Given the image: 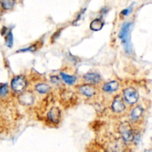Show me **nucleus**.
<instances>
[{
    "instance_id": "obj_1",
    "label": "nucleus",
    "mask_w": 152,
    "mask_h": 152,
    "mask_svg": "<svg viewBox=\"0 0 152 152\" xmlns=\"http://www.w3.org/2000/svg\"><path fill=\"white\" fill-rule=\"evenodd\" d=\"M133 28L132 22H126L123 24L119 34V38L123 45L126 53H131L132 52V45L131 43V32Z\"/></svg>"
},
{
    "instance_id": "obj_2",
    "label": "nucleus",
    "mask_w": 152,
    "mask_h": 152,
    "mask_svg": "<svg viewBox=\"0 0 152 152\" xmlns=\"http://www.w3.org/2000/svg\"><path fill=\"white\" fill-rule=\"evenodd\" d=\"M120 136L125 142H131L133 141L134 133L132 126L128 123H123L119 127Z\"/></svg>"
},
{
    "instance_id": "obj_3",
    "label": "nucleus",
    "mask_w": 152,
    "mask_h": 152,
    "mask_svg": "<svg viewBox=\"0 0 152 152\" xmlns=\"http://www.w3.org/2000/svg\"><path fill=\"white\" fill-rule=\"evenodd\" d=\"M27 84V80L24 76H16L12 79L10 86L13 91L16 93H21L25 90Z\"/></svg>"
},
{
    "instance_id": "obj_4",
    "label": "nucleus",
    "mask_w": 152,
    "mask_h": 152,
    "mask_svg": "<svg viewBox=\"0 0 152 152\" xmlns=\"http://www.w3.org/2000/svg\"><path fill=\"white\" fill-rule=\"evenodd\" d=\"M123 96L128 103L133 105L139 99V94L134 88H127L123 91Z\"/></svg>"
},
{
    "instance_id": "obj_5",
    "label": "nucleus",
    "mask_w": 152,
    "mask_h": 152,
    "mask_svg": "<svg viewBox=\"0 0 152 152\" xmlns=\"http://www.w3.org/2000/svg\"><path fill=\"white\" fill-rule=\"evenodd\" d=\"M48 120L53 124H58L61 118L60 110L57 107H53L48 113Z\"/></svg>"
},
{
    "instance_id": "obj_6",
    "label": "nucleus",
    "mask_w": 152,
    "mask_h": 152,
    "mask_svg": "<svg viewBox=\"0 0 152 152\" xmlns=\"http://www.w3.org/2000/svg\"><path fill=\"white\" fill-rule=\"evenodd\" d=\"M111 109L115 113H122L124 111V110L126 109V105L121 96H117L114 98L111 104Z\"/></svg>"
},
{
    "instance_id": "obj_7",
    "label": "nucleus",
    "mask_w": 152,
    "mask_h": 152,
    "mask_svg": "<svg viewBox=\"0 0 152 152\" xmlns=\"http://www.w3.org/2000/svg\"><path fill=\"white\" fill-rule=\"evenodd\" d=\"M79 91H80V94L84 96H87V97H91L96 93V90L95 88L92 85H82L79 87Z\"/></svg>"
},
{
    "instance_id": "obj_8",
    "label": "nucleus",
    "mask_w": 152,
    "mask_h": 152,
    "mask_svg": "<svg viewBox=\"0 0 152 152\" xmlns=\"http://www.w3.org/2000/svg\"><path fill=\"white\" fill-rule=\"evenodd\" d=\"M84 80L91 85H96L100 83L101 77L96 73H87L83 77Z\"/></svg>"
},
{
    "instance_id": "obj_9",
    "label": "nucleus",
    "mask_w": 152,
    "mask_h": 152,
    "mask_svg": "<svg viewBox=\"0 0 152 152\" xmlns=\"http://www.w3.org/2000/svg\"><path fill=\"white\" fill-rule=\"evenodd\" d=\"M34 100V97L31 93L25 92V93L21 94L19 97V101L22 105H29L33 103Z\"/></svg>"
},
{
    "instance_id": "obj_10",
    "label": "nucleus",
    "mask_w": 152,
    "mask_h": 152,
    "mask_svg": "<svg viewBox=\"0 0 152 152\" xmlns=\"http://www.w3.org/2000/svg\"><path fill=\"white\" fill-rule=\"evenodd\" d=\"M120 87V84L117 81H111L108 83H105L103 86H102V90L108 93H112V92L116 91L119 89Z\"/></svg>"
},
{
    "instance_id": "obj_11",
    "label": "nucleus",
    "mask_w": 152,
    "mask_h": 152,
    "mask_svg": "<svg viewBox=\"0 0 152 152\" xmlns=\"http://www.w3.org/2000/svg\"><path fill=\"white\" fill-rule=\"evenodd\" d=\"M144 109L142 106L140 105H137V106L135 107L133 110H132V113H131V119L134 121H136V120H139L141 117V116L143 114Z\"/></svg>"
},
{
    "instance_id": "obj_12",
    "label": "nucleus",
    "mask_w": 152,
    "mask_h": 152,
    "mask_svg": "<svg viewBox=\"0 0 152 152\" xmlns=\"http://www.w3.org/2000/svg\"><path fill=\"white\" fill-rule=\"evenodd\" d=\"M104 22L100 19H96L90 24V29L94 31H99L103 28Z\"/></svg>"
},
{
    "instance_id": "obj_13",
    "label": "nucleus",
    "mask_w": 152,
    "mask_h": 152,
    "mask_svg": "<svg viewBox=\"0 0 152 152\" xmlns=\"http://www.w3.org/2000/svg\"><path fill=\"white\" fill-rule=\"evenodd\" d=\"M113 152H125L126 151V142L123 140H118L113 146Z\"/></svg>"
},
{
    "instance_id": "obj_14",
    "label": "nucleus",
    "mask_w": 152,
    "mask_h": 152,
    "mask_svg": "<svg viewBox=\"0 0 152 152\" xmlns=\"http://www.w3.org/2000/svg\"><path fill=\"white\" fill-rule=\"evenodd\" d=\"M16 0H0V5L1 8L5 10H10L13 8Z\"/></svg>"
},
{
    "instance_id": "obj_15",
    "label": "nucleus",
    "mask_w": 152,
    "mask_h": 152,
    "mask_svg": "<svg viewBox=\"0 0 152 152\" xmlns=\"http://www.w3.org/2000/svg\"><path fill=\"white\" fill-rule=\"evenodd\" d=\"M60 76L61 77H62V80H63L66 84L70 85V86L74 85V83H76V80H77V77H76L68 75V74H65V73H60Z\"/></svg>"
},
{
    "instance_id": "obj_16",
    "label": "nucleus",
    "mask_w": 152,
    "mask_h": 152,
    "mask_svg": "<svg viewBox=\"0 0 152 152\" xmlns=\"http://www.w3.org/2000/svg\"><path fill=\"white\" fill-rule=\"evenodd\" d=\"M36 90L39 94H47L50 90V87L45 83H40L36 86Z\"/></svg>"
},
{
    "instance_id": "obj_17",
    "label": "nucleus",
    "mask_w": 152,
    "mask_h": 152,
    "mask_svg": "<svg viewBox=\"0 0 152 152\" xmlns=\"http://www.w3.org/2000/svg\"><path fill=\"white\" fill-rule=\"evenodd\" d=\"M5 45H7V48H12L13 45V32L12 31H9L8 32L6 33L5 36Z\"/></svg>"
},
{
    "instance_id": "obj_18",
    "label": "nucleus",
    "mask_w": 152,
    "mask_h": 152,
    "mask_svg": "<svg viewBox=\"0 0 152 152\" xmlns=\"http://www.w3.org/2000/svg\"><path fill=\"white\" fill-rule=\"evenodd\" d=\"M9 92L8 86L7 83H4V84L0 85V96L1 97H4L7 95Z\"/></svg>"
},
{
    "instance_id": "obj_19",
    "label": "nucleus",
    "mask_w": 152,
    "mask_h": 152,
    "mask_svg": "<svg viewBox=\"0 0 152 152\" xmlns=\"http://www.w3.org/2000/svg\"><path fill=\"white\" fill-rule=\"evenodd\" d=\"M39 43L37 42L36 44L33 45L31 46H29L28 48H24V49H20L19 50H18L17 52H27V51H31V52H34L36 50H37L38 48H39L40 45H39Z\"/></svg>"
},
{
    "instance_id": "obj_20",
    "label": "nucleus",
    "mask_w": 152,
    "mask_h": 152,
    "mask_svg": "<svg viewBox=\"0 0 152 152\" xmlns=\"http://www.w3.org/2000/svg\"><path fill=\"white\" fill-rule=\"evenodd\" d=\"M132 7H132V6H131V7H128V8L123 10V11L121 12V14L123 15V16H128V15H129V13L132 11Z\"/></svg>"
},
{
    "instance_id": "obj_21",
    "label": "nucleus",
    "mask_w": 152,
    "mask_h": 152,
    "mask_svg": "<svg viewBox=\"0 0 152 152\" xmlns=\"http://www.w3.org/2000/svg\"><path fill=\"white\" fill-rule=\"evenodd\" d=\"M50 80H51L52 83H54V84H56V83H59V77H56V76H53V77H50Z\"/></svg>"
},
{
    "instance_id": "obj_22",
    "label": "nucleus",
    "mask_w": 152,
    "mask_h": 152,
    "mask_svg": "<svg viewBox=\"0 0 152 152\" xmlns=\"http://www.w3.org/2000/svg\"><path fill=\"white\" fill-rule=\"evenodd\" d=\"M144 152H152V149H146Z\"/></svg>"
},
{
    "instance_id": "obj_23",
    "label": "nucleus",
    "mask_w": 152,
    "mask_h": 152,
    "mask_svg": "<svg viewBox=\"0 0 152 152\" xmlns=\"http://www.w3.org/2000/svg\"><path fill=\"white\" fill-rule=\"evenodd\" d=\"M0 13H1V11H0Z\"/></svg>"
}]
</instances>
